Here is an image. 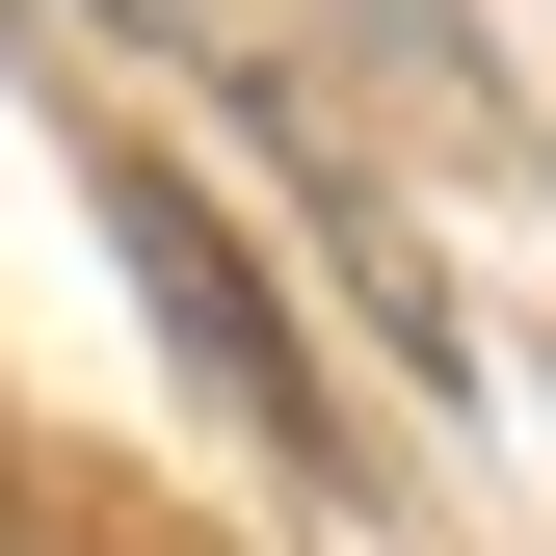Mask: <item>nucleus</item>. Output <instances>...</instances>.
I'll return each instance as SVG.
<instances>
[{
  "instance_id": "f257e3e1",
  "label": "nucleus",
  "mask_w": 556,
  "mask_h": 556,
  "mask_svg": "<svg viewBox=\"0 0 556 556\" xmlns=\"http://www.w3.org/2000/svg\"><path fill=\"white\" fill-rule=\"evenodd\" d=\"M106 239H132V292L186 318V371H213L265 451H318V344H292V292L213 239V186H186V160H106Z\"/></svg>"
}]
</instances>
